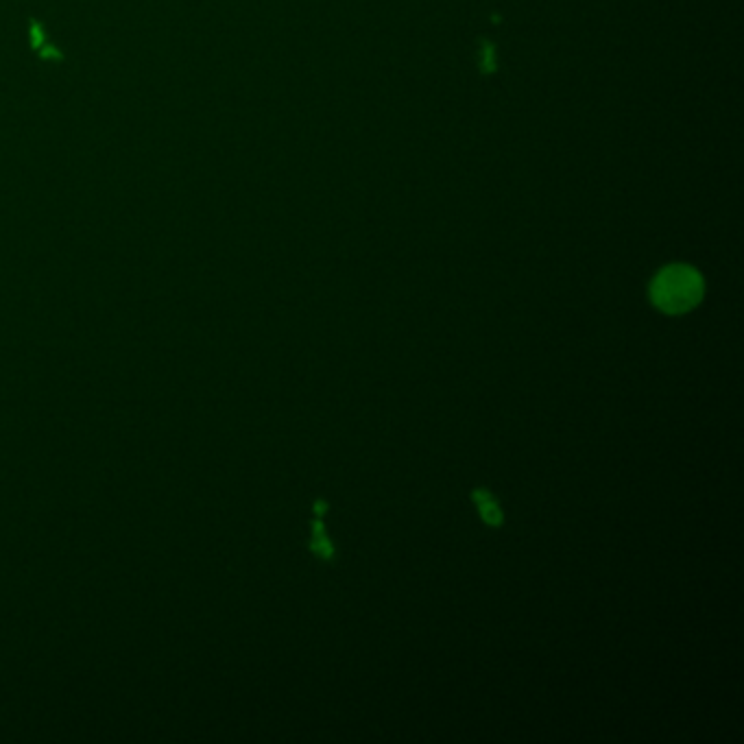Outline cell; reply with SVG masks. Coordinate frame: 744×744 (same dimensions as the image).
I'll return each instance as SVG.
<instances>
[{"label":"cell","mask_w":744,"mask_h":744,"mask_svg":"<svg viewBox=\"0 0 744 744\" xmlns=\"http://www.w3.org/2000/svg\"><path fill=\"white\" fill-rule=\"evenodd\" d=\"M472 498L478 504L480 515H483V520L487 524H491V526H500L502 524V511H500V507L496 504V500L491 498L485 489H476Z\"/></svg>","instance_id":"2"},{"label":"cell","mask_w":744,"mask_h":744,"mask_svg":"<svg viewBox=\"0 0 744 744\" xmlns=\"http://www.w3.org/2000/svg\"><path fill=\"white\" fill-rule=\"evenodd\" d=\"M705 284L701 273L688 267V264H670V267L657 273L651 284L653 304L668 312V315H681L688 312L703 299Z\"/></svg>","instance_id":"1"}]
</instances>
